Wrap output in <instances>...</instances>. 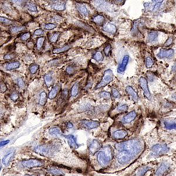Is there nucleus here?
<instances>
[{
  "label": "nucleus",
  "instance_id": "obj_1",
  "mask_svg": "<svg viewBox=\"0 0 176 176\" xmlns=\"http://www.w3.org/2000/svg\"><path fill=\"white\" fill-rule=\"evenodd\" d=\"M115 148L120 151H127L136 156L141 153L145 149V143L140 139H135L117 143L115 145Z\"/></svg>",
  "mask_w": 176,
  "mask_h": 176
},
{
  "label": "nucleus",
  "instance_id": "obj_2",
  "mask_svg": "<svg viewBox=\"0 0 176 176\" xmlns=\"http://www.w3.org/2000/svg\"><path fill=\"white\" fill-rule=\"evenodd\" d=\"M113 158V152L110 146L104 147L97 156V160L102 166H106Z\"/></svg>",
  "mask_w": 176,
  "mask_h": 176
},
{
  "label": "nucleus",
  "instance_id": "obj_3",
  "mask_svg": "<svg viewBox=\"0 0 176 176\" xmlns=\"http://www.w3.org/2000/svg\"><path fill=\"white\" fill-rule=\"evenodd\" d=\"M56 146L54 145H42L37 146L34 149V151L37 153L43 156L48 157L53 155L54 153L56 151Z\"/></svg>",
  "mask_w": 176,
  "mask_h": 176
},
{
  "label": "nucleus",
  "instance_id": "obj_4",
  "mask_svg": "<svg viewBox=\"0 0 176 176\" xmlns=\"http://www.w3.org/2000/svg\"><path fill=\"white\" fill-rule=\"evenodd\" d=\"M113 78H114V74L113 73L112 70L109 69L106 70L103 74V75L102 76L100 82L96 86L95 89H98L106 86L108 84L110 83V82L113 81Z\"/></svg>",
  "mask_w": 176,
  "mask_h": 176
},
{
  "label": "nucleus",
  "instance_id": "obj_5",
  "mask_svg": "<svg viewBox=\"0 0 176 176\" xmlns=\"http://www.w3.org/2000/svg\"><path fill=\"white\" fill-rule=\"evenodd\" d=\"M135 156L132 155L130 153H129L127 151H120L117 154L116 158L119 163L122 164H124L128 163L129 161H131Z\"/></svg>",
  "mask_w": 176,
  "mask_h": 176
},
{
  "label": "nucleus",
  "instance_id": "obj_6",
  "mask_svg": "<svg viewBox=\"0 0 176 176\" xmlns=\"http://www.w3.org/2000/svg\"><path fill=\"white\" fill-rule=\"evenodd\" d=\"M44 163L42 161L37 159H29L23 160L21 162V165L23 167L26 168H33L43 166Z\"/></svg>",
  "mask_w": 176,
  "mask_h": 176
},
{
  "label": "nucleus",
  "instance_id": "obj_7",
  "mask_svg": "<svg viewBox=\"0 0 176 176\" xmlns=\"http://www.w3.org/2000/svg\"><path fill=\"white\" fill-rule=\"evenodd\" d=\"M139 84L140 87L142 88L144 92V95L149 100H151V93L150 92L149 87H148V83L147 80H146V78L142 77L140 78L139 79Z\"/></svg>",
  "mask_w": 176,
  "mask_h": 176
},
{
  "label": "nucleus",
  "instance_id": "obj_8",
  "mask_svg": "<svg viewBox=\"0 0 176 176\" xmlns=\"http://www.w3.org/2000/svg\"><path fill=\"white\" fill-rule=\"evenodd\" d=\"M151 151L156 155H160L167 153L169 148L164 145H156L152 147Z\"/></svg>",
  "mask_w": 176,
  "mask_h": 176
},
{
  "label": "nucleus",
  "instance_id": "obj_9",
  "mask_svg": "<svg viewBox=\"0 0 176 176\" xmlns=\"http://www.w3.org/2000/svg\"><path fill=\"white\" fill-rule=\"evenodd\" d=\"M174 55V51L172 49L169 50H161L159 53L157 55V57L160 59L163 58H172Z\"/></svg>",
  "mask_w": 176,
  "mask_h": 176
},
{
  "label": "nucleus",
  "instance_id": "obj_10",
  "mask_svg": "<svg viewBox=\"0 0 176 176\" xmlns=\"http://www.w3.org/2000/svg\"><path fill=\"white\" fill-rule=\"evenodd\" d=\"M128 61H129V56L127 55L124 56L123 60L122 61V62L119 65L118 68H117V72L120 74H123L126 69V66L128 63Z\"/></svg>",
  "mask_w": 176,
  "mask_h": 176
},
{
  "label": "nucleus",
  "instance_id": "obj_11",
  "mask_svg": "<svg viewBox=\"0 0 176 176\" xmlns=\"http://www.w3.org/2000/svg\"><path fill=\"white\" fill-rule=\"evenodd\" d=\"M102 145L101 144L98 142L96 140H94L92 141V142L90 143L89 147V150L90 153L92 155L95 154L96 153H97L100 149H101Z\"/></svg>",
  "mask_w": 176,
  "mask_h": 176
},
{
  "label": "nucleus",
  "instance_id": "obj_12",
  "mask_svg": "<svg viewBox=\"0 0 176 176\" xmlns=\"http://www.w3.org/2000/svg\"><path fill=\"white\" fill-rule=\"evenodd\" d=\"M81 123L85 127L89 129H93L98 128L100 126V123L97 121L89 120H83L81 121Z\"/></svg>",
  "mask_w": 176,
  "mask_h": 176
},
{
  "label": "nucleus",
  "instance_id": "obj_13",
  "mask_svg": "<svg viewBox=\"0 0 176 176\" xmlns=\"http://www.w3.org/2000/svg\"><path fill=\"white\" fill-rule=\"evenodd\" d=\"M137 116V113L135 110H133L130 112H129L126 116H124L122 120V122L123 124H128L129 123L132 122L133 120H135L136 117Z\"/></svg>",
  "mask_w": 176,
  "mask_h": 176
},
{
  "label": "nucleus",
  "instance_id": "obj_14",
  "mask_svg": "<svg viewBox=\"0 0 176 176\" xmlns=\"http://www.w3.org/2000/svg\"><path fill=\"white\" fill-rule=\"evenodd\" d=\"M170 166L167 163H163L155 173V176H164L169 170Z\"/></svg>",
  "mask_w": 176,
  "mask_h": 176
},
{
  "label": "nucleus",
  "instance_id": "obj_15",
  "mask_svg": "<svg viewBox=\"0 0 176 176\" xmlns=\"http://www.w3.org/2000/svg\"><path fill=\"white\" fill-rule=\"evenodd\" d=\"M66 139H68V144L71 148H73L74 149H76L79 147V145H78L76 142V137L72 135H69L65 136Z\"/></svg>",
  "mask_w": 176,
  "mask_h": 176
},
{
  "label": "nucleus",
  "instance_id": "obj_16",
  "mask_svg": "<svg viewBox=\"0 0 176 176\" xmlns=\"http://www.w3.org/2000/svg\"><path fill=\"white\" fill-rule=\"evenodd\" d=\"M76 8L79 13L85 17H88L89 14V11L85 5L82 4H76Z\"/></svg>",
  "mask_w": 176,
  "mask_h": 176
},
{
  "label": "nucleus",
  "instance_id": "obj_17",
  "mask_svg": "<svg viewBox=\"0 0 176 176\" xmlns=\"http://www.w3.org/2000/svg\"><path fill=\"white\" fill-rule=\"evenodd\" d=\"M61 88V85L57 84L56 86H55L49 93L48 98L50 99H53L55 98L58 95V93H59V92H60Z\"/></svg>",
  "mask_w": 176,
  "mask_h": 176
},
{
  "label": "nucleus",
  "instance_id": "obj_18",
  "mask_svg": "<svg viewBox=\"0 0 176 176\" xmlns=\"http://www.w3.org/2000/svg\"><path fill=\"white\" fill-rule=\"evenodd\" d=\"M51 7L55 11H63L66 9V3L55 2L51 4Z\"/></svg>",
  "mask_w": 176,
  "mask_h": 176
},
{
  "label": "nucleus",
  "instance_id": "obj_19",
  "mask_svg": "<svg viewBox=\"0 0 176 176\" xmlns=\"http://www.w3.org/2000/svg\"><path fill=\"white\" fill-rule=\"evenodd\" d=\"M126 92L128 94V95H129L132 98V99L135 101L136 102V101L138 100L139 96H138L137 93H136V92L133 89V88L132 86H127L126 88Z\"/></svg>",
  "mask_w": 176,
  "mask_h": 176
},
{
  "label": "nucleus",
  "instance_id": "obj_20",
  "mask_svg": "<svg viewBox=\"0 0 176 176\" xmlns=\"http://www.w3.org/2000/svg\"><path fill=\"white\" fill-rule=\"evenodd\" d=\"M103 29L109 33H114L116 31L117 28L115 25L113 24L112 23H106L105 25H104L103 27Z\"/></svg>",
  "mask_w": 176,
  "mask_h": 176
},
{
  "label": "nucleus",
  "instance_id": "obj_21",
  "mask_svg": "<svg viewBox=\"0 0 176 176\" xmlns=\"http://www.w3.org/2000/svg\"><path fill=\"white\" fill-rule=\"evenodd\" d=\"M164 127L168 130L176 129V120H166L164 121Z\"/></svg>",
  "mask_w": 176,
  "mask_h": 176
},
{
  "label": "nucleus",
  "instance_id": "obj_22",
  "mask_svg": "<svg viewBox=\"0 0 176 176\" xmlns=\"http://www.w3.org/2000/svg\"><path fill=\"white\" fill-rule=\"evenodd\" d=\"M127 135L128 133L126 130L122 129V130H118L114 132L113 133V137L116 139H122L127 136Z\"/></svg>",
  "mask_w": 176,
  "mask_h": 176
},
{
  "label": "nucleus",
  "instance_id": "obj_23",
  "mask_svg": "<svg viewBox=\"0 0 176 176\" xmlns=\"http://www.w3.org/2000/svg\"><path fill=\"white\" fill-rule=\"evenodd\" d=\"M15 152H11L9 153L6 155L2 160V163L5 166H7L9 164L10 161L12 160L14 157Z\"/></svg>",
  "mask_w": 176,
  "mask_h": 176
},
{
  "label": "nucleus",
  "instance_id": "obj_24",
  "mask_svg": "<svg viewBox=\"0 0 176 176\" xmlns=\"http://www.w3.org/2000/svg\"><path fill=\"white\" fill-rule=\"evenodd\" d=\"M70 46L66 45H64L62 47H60V48H56L55 49H54L52 50V53L53 54H61V53H63L65 52L66 51H68V50H69L70 49Z\"/></svg>",
  "mask_w": 176,
  "mask_h": 176
},
{
  "label": "nucleus",
  "instance_id": "obj_25",
  "mask_svg": "<svg viewBox=\"0 0 176 176\" xmlns=\"http://www.w3.org/2000/svg\"><path fill=\"white\" fill-rule=\"evenodd\" d=\"M20 66V63L18 61H15V62H10L7 64L5 66V68L6 70H14V69H16L19 68Z\"/></svg>",
  "mask_w": 176,
  "mask_h": 176
},
{
  "label": "nucleus",
  "instance_id": "obj_26",
  "mask_svg": "<svg viewBox=\"0 0 176 176\" xmlns=\"http://www.w3.org/2000/svg\"><path fill=\"white\" fill-rule=\"evenodd\" d=\"M49 133L54 136H60L62 135L61 129L57 127H52L49 130Z\"/></svg>",
  "mask_w": 176,
  "mask_h": 176
},
{
  "label": "nucleus",
  "instance_id": "obj_27",
  "mask_svg": "<svg viewBox=\"0 0 176 176\" xmlns=\"http://www.w3.org/2000/svg\"><path fill=\"white\" fill-rule=\"evenodd\" d=\"M105 21V18L101 15H98L97 16L94 17L92 19V22H94L98 25H101Z\"/></svg>",
  "mask_w": 176,
  "mask_h": 176
},
{
  "label": "nucleus",
  "instance_id": "obj_28",
  "mask_svg": "<svg viewBox=\"0 0 176 176\" xmlns=\"http://www.w3.org/2000/svg\"><path fill=\"white\" fill-rule=\"evenodd\" d=\"M45 84L47 87H50L52 85L53 83V78L51 74H47L45 75L44 77Z\"/></svg>",
  "mask_w": 176,
  "mask_h": 176
},
{
  "label": "nucleus",
  "instance_id": "obj_29",
  "mask_svg": "<svg viewBox=\"0 0 176 176\" xmlns=\"http://www.w3.org/2000/svg\"><path fill=\"white\" fill-rule=\"evenodd\" d=\"M47 99H48V96H47L46 93L45 92H42L39 95V104L43 106L47 102Z\"/></svg>",
  "mask_w": 176,
  "mask_h": 176
},
{
  "label": "nucleus",
  "instance_id": "obj_30",
  "mask_svg": "<svg viewBox=\"0 0 176 176\" xmlns=\"http://www.w3.org/2000/svg\"><path fill=\"white\" fill-rule=\"evenodd\" d=\"M151 168L148 166H142L137 169L136 171L137 176H143L146 172H147Z\"/></svg>",
  "mask_w": 176,
  "mask_h": 176
},
{
  "label": "nucleus",
  "instance_id": "obj_31",
  "mask_svg": "<svg viewBox=\"0 0 176 176\" xmlns=\"http://www.w3.org/2000/svg\"><path fill=\"white\" fill-rule=\"evenodd\" d=\"M158 37V33L156 31H153L151 32H150L149 35H148V37H147V39L148 41L150 42H155L157 38Z\"/></svg>",
  "mask_w": 176,
  "mask_h": 176
},
{
  "label": "nucleus",
  "instance_id": "obj_32",
  "mask_svg": "<svg viewBox=\"0 0 176 176\" xmlns=\"http://www.w3.org/2000/svg\"><path fill=\"white\" fill-rule=\"evenodd\" d=\"M79 82H76L75 83L72 89H71V95L73 97H76L79 93Z\"/></svg>",
  "mask_w": 176,
  "mask_h": 176
},
{
  "label": "nucleus",
  "instance_id": "obj_33",
  "mask_svg": "<svg viewBox=\"0 0 176 176\" xmlns=\"http://www.w3.org/2000/svg\"><path fill=\"white\" fill-rule=\"evenodd\" d=\"M48 171L55 175H64V173L62 171L56 167H51L48 170Z\"/></svg>",
  "mask_w": 176,
  "mask_h": 176
},
{
  "label": "nucleus",
  "instance_id": "obj_34",
  "mask_svg": "<svg viewBox=\"0 0 176 176\" xmlns=\"http://www.w3.org/2000/svg\"><path fill=\"white\" fill-rule=\"evenodd\" d=\"M26 29L25 26H21V27H13L10 28V31L13 33H16L24 31Z\"/></svg>",
  "mask_w": 176,
  "mask_h": 176
},
{
  "label": "nucleus",
  "instance_id": "obj_35",
  "mask_svg": "<svg viewBox=\"0 0 176 176\" xmlns=\"http://www.w3.org/2000/svg\"><path fill=\"white\" fill-rule=\"evenodd\" d=\"M45 41V38L44 37H41L37 39L36 42V46L38 50H41L42 48Z\"/></svg>",
  "mask_w": 176,
  "mask_h": 176
},
{
  "label": "nucleus",
  "instance_id": "obj_36",
  "mask_svg": "<svg viewBox=\"0 0 176 176\" xmlns=\"http://www.w3.org/2000/svg\"><path fill=\"white\" fill-rule=\"evenodd\" d=\"M93 58L94 60H95L96 62H98L102 61L103 60V58H104L103 54L100 51L97 52L95 54H94Z\"/></svg>",
  "mask_w": 176,
  "mask_h": 176
},
{
  "label": "nucleus",
  "instance_id": "obj_37",
  "mask_svg": "<svg viewBox=\"0 0 176 176\" xmlns=\"http://www.w3.org/2000/svg\"><path fill=\"white\" fill-rule=\"evenodd\" d=\"M39 66L38 64H33L30 65V66L29 68V72L31 74H34L38 71V70L39 69Z\"/></svg>",
  "mask_w": 176,
  "mask_h": 176
},
{
  "label": "nucleus",
  "instance_id": "obj_38",
  "mask_svg": "<svg viewBox=\"0 0 176 176\" xmlns=\"http://www.w3.org/2000/svg\"><path fill=\"white\" fill-rule=\"evenodd\" d=\"M60 35H61V32H56L54 33L52 35V37L50 38L51 42H52V43H56L58 41V40L59 39V38H60Z\"/></svg>",
  "mask_w": 176,
  "mask_h": 176
},
{
  "label": "nucleus",
  "instance_id": "obj_39",
  "mask_svg": "<svg viewBox=\"0 0 176 176\" xmlns=\"http://www.w3.org/2000/svg\"><path fill=\"white\" fill-rule=\"evenodd\" d=\"M99 95H100V98H102L104 99H106V100L111 99V95H110V93L109 92L103 91V92H102L99 93Z\"/></svg>",
  "mask_w": 176,
  "mask_h": 176
},
{
  "label": "nucleus",
  "instance_id": "obj_40",
  "mask_svg": "<svg viewBox=\"0 0 176 176\" xmlns=\"http://www.w3.org/2000/svg\"><path fill=\"white\" fill-rule=\"evenodd\" d=\"M0 21H1V22L3 23V24H4V25H7V26L10 25L12 24V23H13V21H12V20H10L3 17H0Z\"/></svg>",
  "mask_w": 176,
  "mask_h": 176
},
{
  "label": "nucleus",
  "instance_id": "obj_41",
  "mask_svg": "<svg viewBox=\"0 0 176 176\" xmlns=\"http://www.w3.org/2000/svg\"><path fill=\"white\" fill-rule=\"evenodd\" d=\"M56 27H57V25L56 24V23H46V24H45V26H44L45 29L48 30V31L52 30V29L56 28Z\"/></svg>",
  "mask_w": 176,
  "mask_h": 176
},
{
  "label": "nucleus",
  "instance_id": "obj_42",
  "mask_svg": "<svg viewBox=\"0 0 176 176\" xmlns=\"http://www.w3.org/2000/svg\"><path fill=\"white\" fill-rule=\"evenodd\" d=\"M31 37V34L29 32H27L22 34L21 36V39L23 41H27Z\"/></svg>",
  "mask_w": 176,
  "mask_h": 176
},
{
  "label": "nucleus",
  "instance_id": "obj_43",
  "mask_svg": "<svg viewBox=\"0 0 176 176\" xmlns=\"http://www.w3.org/2000/svg\"><path fill=\"white\" fill-rule=\"evenodd\" d=\"M27 8H28V9L31 12H36V13L38 12L37 7L33 3H29L27 5Z\"/></svg>",
  "mask_w": 176,
  "mask_h": 176
},
{
  "label": "nucleus",
  "instance_id": "obj_44",
  "mask_svg": "<svg viewBox=\"0 0 176 176\" xmlns=\"http://www.w3.org/2000/svg\"><path fill=\"white\" fill-rule=\"evenodd\" d=\"M111 50H112V47L111 45L110 44H108V45L106 46L104 48L103 52L104 53V55L106 56H109L111 52Z\"/></svg>",
  "mask_w": 176,
  "mask_h": 176
},
{
  "label": "nucleus",
  "instance_id": "obj_45",
  "mask_svg": "<svg viewBox=\"0 0 176 176\" xmlns=\"http://www.w3.org/2000/svg\"><path fill=\"white\" fill-rule=\"evenodd\" d=\"M17 85L20 89H23L25 86V82L21 78H19L17 79Z\"/></svg>",
  "mask_w": 176,
  "mask_h": 176
},
{
  "label": "nucleus",
  "instance_id": "obj_46",
  "mask_svg": "<svg viewBox=\"0 0 176 176\" xmlns=\"http://www.w3.org/2000/svg\"><path fill=\"white\" fill-rule=\"evenodd\" d=\"M153 61L150 57H147L146 59V66L148 68H151L153 65Z\"/></svg>",
  "mask_w": 176,
  "mask_h": 176
},
{
  "label": "nucleus",
  "instance_id": "obj_47",
  "mask_svg": "<svg viewBox=\"0 0 176 176\" xmlns=\"http://www.w3.org/2000/svg\"><path fill=\"white\" fill-rule=\"evenodd\" d=\"M112 95L114 98H120V94L119 92L116 89H112Z\"/></svg>",
  "mask_w": 176,
  "mask_h": 176
},
{
  "label": "nucleus",
  "instance_id": "obj_48",
  "mask_svg": "<svg viewBox=\"0 0 176 176\" xmlns=\"http://www.w3.org/2000/svg\"><path fill=\"white\" fill-rule=\"evenodd\" d=\"M75 71V69L74 66H69L68 67H67V68L66 69V72L67 74L71 75L73 74Z\"/></svg>",
  "mask_w": 176,
  "mask_h": 176
},
{
  "label": "nucleus",
  "instance_id": "obj_49",
  "mask_svg": "<svg viewBox=\"0 0 176 176\" xmlns=\"http://www.w3.org/2000/svg\"><path fill=\"white\" fill-rule=\"evenodd\" d=\"M10 98L11 100H13V101H16L19 98V95L17 92H14L11 93V95L10 96Z\"/></svg>",
  "mask_w": 176,
  "mask_h": 176
},
{
  "label": "nucleus",
  "instance_id": "obj_50",
  "mask_svg": "<svg viewBox=\"0 0 176 176\" xmlns=\"http://www.w3.org/2000/svg\"><path fill=\"white\" fill-rule=\"evenodd\" d=\"M15 56V55L14 54L10 53V54H8L5 55L4 56V59L5 60H13V59H14Z\"/></svg>",
  "mask_w": 176,
  "mask_h": 176
},
{
  "label": "nucleus",
  "instance_id": "obj_51",
  "mask_svg": "<svg viewBox=\"0 0 176 176\" xmlns=\"http://www.w3.org/2000/svg\"><path fill=\"white\" fill-rule=\"evenodd\" d=\"M44 31L43 29L39 28V29H37L35 30L33 32V35H35V36H40V35H42V34H43Z\"/></svg>",
  "mask_w": 176,
  "mask_h": 176
},
{
  "label": "nucleus",
  "instance_id": "obj_52",
  "mask_svg": "<svg viewBox=\"0 0 176 176\" xmlns=\"http://www.w3.org/2000/svg\"><path fill=\"white\" fill-rule=\"evenodd\" d=\"M128 109V106L126 104H123L117 108V110L119 112H125Z\"/></svg>",
  "mask_w": 176,
  "mask_h": 176
},
{
  "label": "nucleus",
  "instance_id": "obj_53",
  "mask_svg": "<svg viewBox=\"0 0 176 176\" xmlns=\"http://www.w3.org/2000/svg\"><path fill=\"white\" fill-rule=\"evenodd\" d=\"M7 90V85H5V84L3 82H1V92L4 93Z\"/></svg>",
  "mask_w": 176,
  "mask_h": 176
},
{
  "label": "nucleus",
  "instance_id": "obj_54",
  "mask_svg": "<svg viewBox=\"0 0 176 176\" xmlns=\"http://www.w3.org/2000/svg\"><path fill=\"white\" fill-rule=\"evenodd\" d=\"M68 95H69V92H68V89H65V90H64L62 91V96L63 97V98L66 99L68 97Z\"/></svg>",
  "mask_w": 176,
  "mask_h": 176
},
{
  "label": "nucleus",
  "instance_id": "obj_55",
  "mask_svg": "<svg viewBox=\"0 0 176 176\" xmlns=\"http://www.w3.org/2000/svg\"><path fill=\"white\" fill-rule=\"evenodd\" d=\"M173 42V39L172 38H169L167 41L166 42H165V43H164V46H168L169 45H170Z\"/></svg>",
  "mask_w": 176,
  "mask_h": 176
},
{
  "label": "nucleus",
  "instance_id": "obj_56",
  "mask_svg": "<svg viewBox=\"0 0 176 176\" xmlns=\"http://www.w3.org/2000/svg\"><path fill=\"white\" fill-rule=\"evenodd\" d=\"M9 142V140H5V141H3V142H1V144H0V146H1V147H3V146H4L7 145Z\"/></svg>",
  "mask_w": 176,
  "mask_h": 176
},
{
  "label": "nucleus",
  "instance_id": "obj_57",
  "mask_svg": "<svg viewBox=\"0 0 176 176\" xmlns=\"http://www.w3.org/2000/svg\"><path fill=\"white\" fill-rule=\"evenodd\" d=\"M28 48H32L33 46V42H29L28 43Z\"/></svg>",
  "mask_w": 176,
  "mask_h": 176
},
{
  "label": "nucleus",
  "instance_id": "obj_58",
  "mask_svg": "<svg viewBox=\"0 0 176 176\" xmlns=\"http://www.w3.org/2000/svg\"><path fill=\"white\" fill-rule=\"evenodd\" d=\"M67 126H68L69 128H72L73 126H74V125H73V124H72V123H68V124H67Z\"/></svg>",
  "mask_w": 176,
  "mask_h": 176
},
{
  "label": "nucleus",
  "instance_id": "obj_59",
  "mask_svg": "<svg viewBox=\"0 0 176 176\" xmlns=\"http://www.w3.org/2000/svg\"><path fill=\"white\" fill-rule=\"evenodd\" d=\"M173 70H175V71H176V65H175V66H173Z\"/></svg>",
  "mask_w": 176,
  "mask_h": 176
},
{
  "label": "nucleus",
  "instance_id": "obj_60",
  "mask_svg": "<svg viewBox=\"0 0 176 176\" xmlns=\"http://www.w3.org/2000/svg\"><path fill=\"white\" fill-rule=\"evenodd\" d=\"M25 176H32V175H29V174H25Z\"/></svg>",
  "mask_w": 176,
  "mask_h": 176
}]
</instances>
